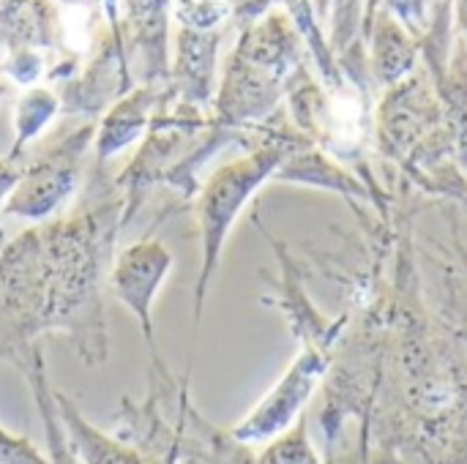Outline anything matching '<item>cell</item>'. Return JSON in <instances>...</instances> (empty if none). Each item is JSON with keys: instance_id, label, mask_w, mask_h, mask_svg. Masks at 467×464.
Segmentation results:
<instances>
[{"instance_id": "cell-4", "label": "cell", "mask_w": 467, "mask_h": 464, "mask_svg": "<svg viewBox=\"0 0 467 464\" xmlns=\"http://www.w3.org/2000/svg\"><path fill=\"white\" fill-rule=\"evenodd\" d=\"M213 33H181V60H178V79L189 98H205L211 90V71H213Z\"/></svg>"}, {"instance_id": "cell-5", "label": "cell", "mask_w": 467, "mask_h": 464, "mask_svg": "<svg viewBox=\"0 0 467 464\" xmlns=\"http://www.w3.org/2000/svg\"><path fill=\"white\" fill-rule=\"evenodd\" d=\"M153 90L145 88V90H137L134 96H129L126 101H120L112 115L104 120V129L99 134V153L107 156V153H115L118 148H123L126 142H131L140 129L145 126V118H148V109L153 104Z\"/></svg>"}, {"instance_id": "cell-2", "label": "cell", "mask_w": 467, "mask_h": 464, "mask_svg": "<svg viewBox=\"0 0 467 464\" xmlns=\"http://www.w3.org/2000/svg\"><path fill=\"white\" fill-rule=\"evenodd\" d=\"M167 265H170L167 252L153 243V246H137L134 252H129L123 257L120 268H118V276H115L118 279V290L129 301V306L140 309L145 328H148V314H145L148 301L156 293L159 279L167 271Z\"/></svg>"}, {"instance_id": "cell-1", "label": "cell", "mask_w": 467, "mask_h": 464, "mask_svg": "<svg viewBox=\"0 0 467 464\" xmlns=\"http://www.w3.org/2000/svg\"><path fill=\"white\" fill-rule=\"evenodd\" d=\"M317 375H320V364L315 358H301L298 366H293V372L282 380V386L260 405V410L235 429V435L241 440H263L282 432L301 410Z\"/></svg>"}, {"instance_id": "cell-6", "label": "cell", "mask_w": 467, "mask_h": 464, "mask_svg": "<svg viewBox=\"0 0 467 464\" xmlns=\"http://www.w3.org/2000/svg\"><path fill=\"white\" fill-rule=\"evenodd\" d=\"M57 109V98L49 90H30L16 109V145L30 139Z\"/></svg>"}, {"instance_id": "cell-8", "label": "cell", "mask_w": 467, "mask_h": 464, "mask_svg": "<svg viewBox=\"0 0 467 464\" xmlns=\"http://www.w3.org/2000/svg\"><path fill=\"white\" fill-rule=\"evenodd\" d=\"M334 3L337 14H339V22H337V36L342 38V44L350 38L353 33V16H356V3L358 0H323V8H328Z\"/></svg>"}, {"instance_id": "cell-3", "label": "cell", "mask_w": 467, "mask_h": 464, "mask_svg": "<svg viewBox=\"0 0 467 464\" xmlns=\"http://www.w3.org/2000/svg\"><path fill=\"white\" fill-rule=\"evenodd\" d=\"M129 25H134V44L142 52V74L153 79L164 74V11L167 0H126Z\"/></svg>"}, {"instance_id": "cell-7", "label": "cell", "mask_w": 467, "mask_h": 464, "mask_svg": "<svg viewBox=\"0 0 467 464\" xmlns=\"http://www.w3.org/2000/svg\"><path fill=\"white\" fill-rule=\"evenodd\" d=\"M380 8L397 14V16L405 22V27H410L416 36H421V33L430 30V27H427V8H430V0H369L367 19H364V22H369Z\"/></svg>"}]
</instances>
